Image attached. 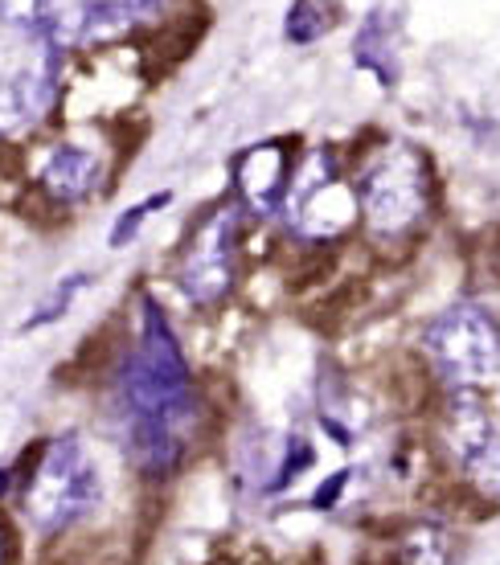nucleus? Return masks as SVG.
<instances>
[{
	"mask_svg": "<svg viewBox=\"0 0 500 565\" xmlns=\"http://www.w3.org/2000/svg\"><path fill=\"white\" fill-rule=\"evenodd\" d=\"M119 414L131 463L143 476H172L201 430L185 349L157 299H140V332L119 365Z\"/></svg>",
	"mask_w": 500,
	"mask_h": 565,
	"instance_id": "f257e3e1",
	"label": "nucleus"
},
{
	"mask_svg": "<svg viewBox=\"0 0 500 565\" xmlns=\"http://www.w3.org/2000/svg\"><path fill=\"white\" fill-rule=\"evenodd\" d=\"M13 492L21 500V521L42 537H57L99 512L103 471L78 435H50L29 455Z\"/></svg>",
	"mask_w": 500,
	"mask_h": 565,
	"instance_id": "f03ea898",
	"label": "nucleus"
},
{
	"mask_svg": "<svg viewBox=\"0 0 500 565\" xmlns=\"http://www.w3.org/2000/svg\"><path fill=\"white\" fill-rule=\"evenodd\" d=\"M358 193V210L377 238H406L430 213V164L411 143H386L373 156Z\"/></svg>",
	"mask_w": 500,
	"mask_h": 565,
	"instance_id": "7ed1b4c3",
	"label": "nucleus"
},
{
	"mask_svg": "<svg viewBox=\"0 0 500 565\" xmlns=\"http://www.w3.org/2000/svg\"><path fill=\"white\" fill-rule=\"evenodd\" d=\"M284 205L291 230L312 242H332L349 234L361 213L358 193L341 177V164H337V156L329 148H316V152H308L304 164L291 169Z\"/></svg>",
	"mask_w": 500,
	"mask_h": 565,
	"instance_id": "20e7f679",
	"label": "nucleus"
},
{
	"mask_svg": "<svg viewBox=\"0 0 500 565\" xmlns=\"http://www.w3.org/2000/svg\"><path fill=\"white\" fill-rule=\"evenodd\" d=\"M427 353L456 390L492 382L500 373V324L476 303H456L427 328Z\"/></svg>",
	"mask_w": 500,
	"mask_h": 565,
	"instance_id": "39448f33",
	"label": "nucleus"
},
{
	"mask_svg": "<svg viewBox=\"0 0 500 565\" xmlns=\"http://www.w3.org/2000/svg\"><path fill=\"white\" fill-rule=\"evenodd\" d=\"M234 275H238V210L234 205H217L193 230L185 255H181L177 282H181L189 303L217 308L230 296Z\"/></svg>",
	"mask_w": 500,
	"mask_h": 565,
	"instance_id": "423d86ee",
	"label": "nucleus"
},
{
	"mask_svg": "<svg viewBox=\"0 0 500 565\" xmlns=\"http://www.w3.org/2000/svg\"><path fill=\"white\" fill-rule=\"evenodd\" d=\"M447 451L459 463L464 480L488 500H500V430L485 402L459 390L447 402Z\"/></svg>",
	"mask_w": 500,
	"mask_h": 565,
	"instance_id": "0eeeda50",
	"label": "nucleus"
},
{
	"mask_svg": "<svg viewBox=\"0 0 500 565\" xmlns=\"http://www.w3.org/2000/svg\"><path fill=\"white\" fill-rule=\"evenodd\" d=\"M291 156H287V143L267 140L255 143L251 152L238 156V193L255 213H272L284 205L287 184H291Z\"/></svg>",
	"mask_w": 500,
	"mask_h": 565,
	"instance_id": "6e6552de",
	"label": "nucleus"
},
{
	"mask_svg": "<svg viewBox=\"0 0 500 565\" xmlns=\"http://www.w3.org/2000/svg\"><path fill=\"white\" fill-rule=\"evenodd\" d=\"M99 177L103 169L95 152H86L78 143H57L54 152L45 156L38 184H42V193L54 205H78V201H86L99 189Z\"/></svg>",
	"mask_w": 500,
	"mask_h": 565,
	"instance_id": "1a4fd4ad",
	"label": "nucleus"
},
{
	"mask_svg": "<svg viewBox=\"0 0 500 565\" xmlns=\"http://www.w3.org/2000/svg\"><path fill=\"white\" fill-rule=\"evenodd\" d=\"M353 62L365 66L382 86L398 83V50H394V25H390V17L373 13L361 25L358 42H353Z\"/></svg>",
	"mask_w": 500,
	"mask_h": 565,
	"instance_id": "9d476101",
	"label": "nucleus"
},
{
	"mask_svg": "<svg viewBox=\"0 0 500 565\" xmlns=\"http://www.w3.org/2000/svg\"><path fill=\"white\" fill-rule=\"evenodd\" d=\"M95 282V275L91 270H74V275H66V279L57 282L54 291L38 303V308L29 311L25 320H21V332H38V328H45V324H54V320H62L66 311H71V303H74V296L78 291H86Z\"/></svg>",
	"mask_w": 500,
	"mask_h": 565,
	"instance_id": "9b49d317",
	"label": "nucleus"
},
{
	"mask_svg": "<svg viewBox=\"0 0 500 565\" xmlns=\"http://www.w3.org/2000/svg\"><path fill=\"white\" fill-rule=\"evenodd\" d=\"M332 25H337V13H332L325 0H296V4L287 9L284 38L291 45H312L316 38H325Z\"/></svg>",
	"mask_w": 500,
	"mask_h": 565,
	"instance_id": "f8f14e48",
	"label": "nucleus"
},
{
	"mask_svg": "<svg viewBox=\"0 0 500 565\" xmlns=\"http://www.w3.org/2000/svg\"><path fill=\"white\" fill-rule=\"evenodd\" d=\"M172 201V189H160V193H152V198H143V201H136L131 210H124L119 217H115V226H111V246L119 250V246H128V242H136V234H140V226L152 217V213H160L164 205Z\"/></svg>",
	"mask_w": 500,
	"mask_h": 565,
	"instance_id": "ddd939ff",
	"label": "nucleus"
},
{
	"mask_svg": "<svg viewBox=\"0 0 500 565\" xmlns=\"http://www.w3.org/2000/svg\"><path fill=\"white\" fill-rule=\"evenodd\" d=\"M406 565H447V537L439 529H415L406 537Z\"/></svg>",
	"mask_w": 500,
	"mask_h": 565,
	"instance_id": "4468645a",
	"label": "nucleus"
},
{
	"mask_svg": "<svg viewBox=\"0 0 500 565\" xmlns=\"http://www.w3.org/2000/svg\"><path fill=\"white\" fill-rule=\"evenodd\" d=\"M201 29H205V21H177L172 29H164L160 33V42H157V54H164V62H181V57L198 45V38H201Z\"/></svg>",
	"mask_w": 500,
	"mask_h": 565,
	"instance_id": "2eb2a0df",
	"label": "nucleus"
},
{
	"mask_svg": "<svg viewBox=\"0 0 500 565\" xmlns=\"http://www.w3.org/2000/svg\"><path fill=\"white\" fill-rule=\"evenodd\" d=\"M344 480H349V471H337V476H332V480L325 483V488H320V492L312 495V504H316V509H329L332 500H337V492H341V488H344Z\"/></svg>",
	"mask_w": 500,
	"mask_h": 565,
	"instance_id": "dca6fc26",
	"label": "nucleus"
},
{
	"mask_svg": "<svg viewBox=\"0 0 500 565\" xmlns=\"http://www.w3.org/2000/svg\"><path fill=\"white\" fill-rule=\"evenodd\" d=\"M9 553H13V537H9V524L0 521V565H9Z\"/></svg>",
	"mask_w": 500,
	"mask_h": 565,
	"instance_id": "f3484780",
	"label": "nucleus"
},
{
	"mask_svg": "<svg viewBox=\"0 0 500 565\" xmlns=\"http://www.w3.org/2000/svg\"><path fill=\"white\" fill-rule=\"evenodd\" d=\"M13 483H17V467H0V500L13 492Z\"/></svg>",
	"mask_w": 500,
	"mask_h": 565,
	"instance_id": "a211bd4d",
	"label": "nucleus"
},
{
	"mask_svg": "<svg viewBox=\"0 0 500 565\" xmlns=\"http://www.w3.org/2000/svg\"><path fill=\"white\" fill-rule=\"evenodd\" d=\"M497 263H500V250H497Z\"/></svg>",
	"mask_w": 500,
	"mask_h": 565,
	"instance_id": "6ab92c4d",
	"label": "nucleus"
}]
</instances>
